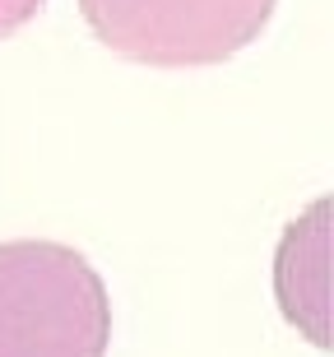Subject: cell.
<instances>
[{
  "label": "cell",
  "instance_id": "obj_1",
  "mask_svg": "<svg viewBox=\"0 0 334 357\" xmlns=\"http://www.w3.org/2000/svg\"><path fill=\"white\" fill-rule=\"evenodd\" d=\"M107 283L61 241H0V357H107Z\"/></svg>",
  "mask_w": 334,
  "mask_h": 357
},
{
  "label": "cell",
  "instance_id": "obj_2",
  "mask_svg": "<svg viewBox=\"0 0 334 357\" xmlns=\"http://www.w3.org/2000/svg\"><path fill=\"white\" fill-rule=\"evenodd\" d=\"M279 0H79L98 42L158 70L218 66L260 38Z\"/></svg>",
  "mask_w": 334,
  "mask_h": 357
},
{
  "label": "cell",
  "instance_id": "obj_3",
  "mask_svg": "<svg viewBox=\"0 0 334 357\" xmlns=\"http://www.w3.org/2000/svg\"><path fill=\"white\" fill-rule=\"evenodd\" d=\"M274 292L288 325L316 348H330V199H316L297 223H288L274 255Z\"/></svg>",
  "mask_w": 334,
  "mask_h": 357
},
{
  "label": "cell",
  "instance_id": "obj_4",
  "mask_svg": "<svg viewBox=\"0 0 334 357\" xmlns=\"http://www.w3.org/2000/svg\"><path fill=\"white\" fill-rule=\"evenodd\" d=\"M42 5H47V0H0V38H10L28 19H38Z\"/></svg>",
  "mask_w": 334,
  "mask_h": 357
}]
</instances>
